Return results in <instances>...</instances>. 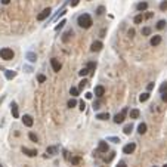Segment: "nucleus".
<instances>
[{"instance_id": "obj_1", "label": "nucleus", "mask_w": 167, "mask_h": 167, "mask_svg": "<svg viewBox=\"0 0 167 167\" xmlns=\"http://www.w3.org/2000/svg\"><path fill=\"white\" fill-rule=\"evenodd\" d=\"M77 24H79L81 28H90L93 21H92V16L89 14H81L79 18H77Z\"/></svg>"}, {"instance_id": "obj_2", "label": "nucleus", "mask_w": 167, "mask_h": 167, "mask_svg": "<svg viewBox=\"0 0 167 167\" xmlns=\"http://www.w3.org/2000/svg\"><path fill=\"white\" fill-rule=\"evenodd\" d=\"M15 53H14V50L9 49V47H3V49H0V58L5 59V61H10V59H14Z\"/></svg>"}, {"instance_id": "obj_3", "label": "nucleus", "mask_w": 167, "mask_h": 167, "mask_svg": "<svg viewBox=\"0 0 167 167\" xmlns=\"http://www.w3.org/2000/svg\"><path fill=\"white\" fill-rule=\"evenodd\" d=\"M126 115H127V108H123L120 114H115V117H114V123L121 124V123L126 120Z\"/></svg>"}, {"instance_id": "obj_4", "label": "nucleus", "mask_w": 167, "mask_h": 167, "mask_svg": "<svg viewBox=\"0 0 167 167\" xmlns=\"http://www.w3.org/2000/svg\"><path fill=\"white\" fill-rule=\"evenodd\" d=\"M50 12H52V9H50V8H46V9H43L42 12H40V14H38L37 15V19L38 21H44L49 15H50Z\"/></svg>"}, {"instance_id": "obj_5", "label": "nucleus", "mask_w": 167, "mask_h": 167, "mask_svg": "<svg viewBox=\"0 0 167 167\" xmlns=\"http://www.w3.org/2000/svg\"><path fill=\"white\" fill-rule=\"evenodd\" d=\"M50 65H52V68H53V71H55V73H59V71H61V68H62L61 62H58V59H56V58H52V59H50Z\"/></svg>"}, {"instance_id": "obj_6", "label": "nucleus", "mask_w": 167, "mask_h": 167, "mask_svg": "<svg viewBox=\"0 0 167 167\" xmlns=\"http://www.w3.org/2000/svg\"><path fill=\"white\" fill-rule=\"evenodd\" d=\"M58 152H59V148H58V146H49V148L46 149V155H44V157H53V155H56Z\"/></svg>"}, {"instance_id": "obj_7", "label": "nucleus", "mask_w": 167, "mask_h": 167, "mask_svg": "<svg viewBox=\"0 0 167 167\" xmlns=\"http://www.w3.org/2000/svg\"><path fill=\"white\" fill-rule=\"evenodd\" d=\"M22 123H24V126H27V127H31V126L34 124V120H33V117H31V115L25 114L24 117H22Z\"/></svg>"}, {"instance_id": "obj_8", "label": "nucleus", "mask_w": 167, "mask_h": 167, "mask_svg": "<svg viewBox=\"0 0 167 167\" xmlns=\"http://www.w3.org/2000/svg\"><path fill=\"white\" fill-rule=\"evenodd\" d=\"M110 148H108V144H107V140H99V144H98V152H107Z\"/></svg>"}, {"instance_id": "obj_9", "label": "nucleus", "mask_w": 167, "mask_h": 167, "mask_svg": "<svg viewBox=\"0 0 167 167\" xmlns=\"http://www.w3.org/2000/svg\"><path fill=\"white\" fill-rule=\"evenodd\" d=\"M135 148H136V145H135L133 142L127 144V145H124V148H123V154H132V152L135 151Z\"/></svg>"}, {"instance_id": "obj_10", "label": "nucleus", "mask_w": 167, "mask_h": 167, "mask_svg": "<svg viewBox=\"0 0 167 167\" xmlns=\"http://www.w3.org/2000/svg\"><path fill=\"white\" fill-rule=\"evenodd\" d=\"M10 111H12V115H14V118H18V117H19V110H18L16 102H12V104H10Z\"/></svg>"}, {"instance_id": "obj_11", "label": "nucleus", "mask_w": 167, "mask_h": 167, "mask_svg": "<svg viewBox=\"0 0 167 167\" xmlns=\"http://www.w3.org/2000/svg\"><path fill=\"white\" fill-rule=\"evenodd\" d=\"M102 47H104V44H102V42H93L92 43V46H90V50H92V52H99V50L102 49Z\"/></svg>"}, {"instance_id": "obj_12", "label": "nucleus", "mask_w": 167, "mask_h": 167, "mask_svg": "<svg viewBox=\"0 0 167 167\" xmlns=\"http://www.w3.org/2000/svg\"><path fill=\"white\" fill-rule=\"evenodd\" d=\"M22 152L27 157H36L37 155V151L36 149H30V148H25V146H22Z\"/></svg>"}, {"instance_id": "obj_13", "label": "nucleus", "mask_w": 167, "mask_h": 167, "mask_svg": "<svg viewBox=\"0 0 167 167\" xmlns=\"http://www.w3.org/2000/svg\"><path fill=\"white\" fill-rule=\"evenodd\" d=\"M73 34H74L73 30H67L65 33H64V36H62V42H64V43H68V42H70V38L73 37Z\"/></svg>"}, {"instance_id": "obj_14", "label": "nucleus", "mask_w": 167, "mask_h": 167, "mask_svg": "<svg viewBox=\"0 0 167 167\" xmlns=\"http://www.w3.org/2000/svg\"><path fill=\"white\" fill-rule=\"evenodd\" d=\"M161 43V36H154L151 37V40H149V44L151 46H158Z\"/></svg>"}, {"instance_id": "obj_15", "label": "nucleus", "mask_w": 167, "mask_h": 167, "mask_svg": "<svg viewBox=\"0 0 167 167\" xmlns=\"http://www.w3.org/2000/svg\"><path fill=\"white\" fill-rule=\"evenodd\" d=\"M95 95L98 96V98H102L105 95V89H104V86H96L95 87Z\"/></svg>"}, {"instance_id": "obj_16", "label": "nucleus", "mask_w": 167, "mask_h": 167, "mask_svg": "<svg viewBox=\"0 0 167 167\" xmlns=\"http://www.w3.org/2000/svg\"><path fill=\"white\" fill-rule=\"evenodd\" d=\"M25 58H27L30 62H36V61H37V55H36L34 52H31V50H30V52H27V53H25Z\"/></svg>"}, {"instance_id": "obj_17", "label": "nucleus", "mask_w": 167, "mask_h": 167, "mask_svg": "<svg viewBox=\"0 0 167 167\" xmlns=\"http://www.w3.org/2000/svg\"><path fill=\"white\" fill-rule=\"evenodd\" d=\"M136 9H138L139 12H145V10L148 9V3H146V2H140V3H138Z\"/></svg>"}, {"instance_id": "obj_18", "label": "nucleus", "mask_w": 167, "mask_h": 167, "mask_svg": "<svg viewBox=\"0 0 167 167\" xmlns=\"http://www.w3.org/2000/svg\"><path fill=\"white\" fill-rule=\"evenodd\" d=\"M5 75H6L8 80H12V79H15V77H16V73L10 71V70H5Z\"/></svg>"}, {"instance_id": "obj_19", "label": "nucleus", "mask_w": 167, "mask_h": 167, "mask_svg": "<svg viewBox=\"0 0 167 167\" xmlns=\"http://www.w3.org/2000/svg\"><path fill=\"white\" fill-rule=\"evenodd\" d=\"M96 118L101 120V121H105V120L110 118V114H108V112H99V114L96 115Z\"/></svg>"}, {"instance_id": "obj_20", "label": "nucleus", "mask_w": 167, "mask_h": 167, "mask_svg": "<svg viewBox=\"0 0 167 167\" xmlns=\"http://www.w3.org/2000/svg\"><path fill=\"white\" fill-rule=\"evenodd\" d=\"M138 132H139V135L146 133V124H145V123H140V124L138 126Z\"/></svg>"}, {"instance_id": "obj_21", "label": "nucleus", "mask_w": 167, "mask_h": 167, "mask_svg": "<svg viewBox=\"0 0 167 167\" xmlns=\"http://www.w3.org/2000/svg\"><path fill=\"white\" fill-rule=\"evenodd\" d=\"M139 115H140V112H139V110H130V118L132 120H135V118H139Z\"/></svg>"}, {"instance_id": "obj_22", "label": "nucleus", "mask_w": 167, "mask_h": 167, "mask_svg": "<svg viewBox=\"0 0 167 167\" xmlns=\"http://www.w3.org/2000/svg\"><path fill=\"white\" fill-rule=\"evenodd\" d=\"M132 130H133V124H127V126H124V129H123L124 135H130Z\"/></svg>"}, {"instance_id": "obj_23", "label": "nucleus", "mask_w": 167, "mask_h": 167, "mask_svg": "<svg viewBox=\"0 0 167 167\" xmlns=\"http://www.w3.org/2000/svg\"><path fill=\"white\" fill-rule=\"evenodd\" d=\"M107 142L118 144V142H120V138H117V136H108V138H107Z\"/></svg>"}, {"instance_id": "obj_24", "label": "nucleus", "mask_w": 167, "mask_h": 167, "mask_svg": "<svg viewBox=\"0 0 167 167\" xmlns=\"http://www.w3.org/2000/svg\"><path fill=\"white\" fill-rule=\"evenodd\" d=\"M86 67H87L89 73H92V71H95V68H96V62H89Z\"/></svg>"}, {"instance_id": "obj_25", "label": "nucleus", "mask_w": 167, "mask_h": 167, "mask_svg": "<svg viewBox=\"0 0 167 167\" xmlns=\"http://www.w3.org/2000/svg\"><path fill=\"white\" fill-rule=\"evenodd\" d=\"M79 92H80V90H79L77 87H71V89H70V93H71V96H73V98L79 96Z\"/></svg>"}, {"instance_id": "obj_26", "label": "nucleus", "mask_w": 167, "mask_h": 167, "mask_svg": "<svg viewBox=\"0 0 167 167\" xmlns=\"http://www.w3.org/2000/svg\"><path fill=\"white\" fill-rule=\"evenodd\" d=\"M148 99H149V93H148V92H145V93H142V95L139 96V101H140V102H145V101H148Z\"/></svg>"}, {"instance_id": "obj_27", "label": "nucleus", "mask_w": 167, "mask_h": 167, "mask_svg": "<svg viewBox=\"0 0 167 167\" xmlns=\"http://www.w3.org/2000/svg\"><path fill=\"white\" fill-rule=\"evenodd\" d=\"M67 24V21L65 19H62V21H59V24L56 25V27H55V31H59L61 28H64V25H65Z\"/></svg>"}, {"instance_id": "obj_28", "label": "nucleus", "mask_w": 167, "mask_h": 167, "mask_svg": "<svg viewBox=\"0 0 167 167\" xmlns=\"http://www.w3.org/2000/svg\"><path fill=\"white\" fill-rule=\"evenodd\" d=\"M142 21H144V15L142 14H139V15L135 16V24H140Z\"/></svg>"}, {"instance_id": "obj_29", "label": "nucleus", "mask_w": 167, "mask_h": 167, "mask_svg": "<svg viewBox=\"0 0 167 167\" xmlns=\"http://www.w3.org/2000/svg\"><path fill=\"white\" fill-rule=\"evenodd\" d=\"M87 83H89L87 80H81V81H80V84H79V87H77V89H79V90H83V89L87 86Z\"/></svg>"}, {"instance_id": "obj_30", "label": "nucleus", "mask_w": 167, "mask_h": 167, "mask_svg": "<svg viewBox=\"0 0 167 167\" xmlns=\"http://www.w3.org/2000/svg\"><path fill=\"white\" fill-rule=\"evenodd\" d=\"M160 10H163V12L167 10V0H163V2L160 3Z\"/></svg>"}, {"instance_id": "obj_31", "label": "nucleus", "mask_w": 167, "mask_h": 167, "mask_svg": "<svg viewBox=\"0 0 167 167\" xmlns=\"http://www.w3.org/2000/svg\"><path fill=\"white\" fill-rule=\"evenodd\" d=\"M104 12H105V8H104V6H99V8L96 9V15L101 16V15H104Z\"/></svg>"}, {"instance_id": "obj_32", "label": "nucleus", "mask_w": 167, "mask_h": 167, "mask_svg": "<svg viewBox=\"0 0 167 167\" xmlns=\"http://www.w3.org/2000/svg\"><path fill=\"white\" fill-rule=\"evenodd\" d=\"M164 27H166V21H164V19H161V21L157 22V28H158V30H163Z\"/></svg>"}, {"instance_id": "obj_33", "label": "nucleus", "mask_w": 167, "mask_h": 167, "mask_svg": "<svg viewBox=\"0 0 167 167\" xmlns=\"http://www.w3.org/2000/svg\"><path fill=\"white\" fill-rule=\"evenodd\" d=\"M79 74H80L81 77H84V75H87V74H90V73H89V70H87V67H84V68H81V70L79 71Z\"/></svg>"}, {"instance_id": "obj_34", "label": "nucleus", "mask_w": 167, "mask_h": 167, "mask_svg": "<svg viewBox=\"0 0 167 167\" xmlns=\"http://www.w3.org/2000/svg\"><path fill=\"white\" fill-rule=\"evenodd\" d=\"M80 161H81V158H80V157H73V158H71V164H74V166L80 164Z\"/></svg>"}, {"instance_id": "obj_35", "label": "nucleus", "mask_w": 167, "mask_h": 167, "mask_svg": "<svg viewBox=\"0 0 167 167\" xmlns=\"http://www.w3.org/2000/svg\"><path fill=\"white\" fill-rule=\"evenodd\" d=\"M28 138H30V139L33 140V142H38V136H37L36 133H33V132H31V133L28 135Z\"/></svg>"}, {"instance_id": "obj_36", "label": "nucleus", "mask_w": 167, "mask_h": 167, "mask_svg": "<svg viewBox=\"0 0 167 167\" xmlns=\"http://www.w3.org/2000/svg\"><path fill=\"white\" fill-rule=\"evenodd\" d=\"M151 34V28L149 27H144L142 28V36H149Z\"/></svg>"}, {"instance_id": "obj_37", "label": "nucleus", "mask_w": 167, "mask_h": 167, "mask_svg": "<svg viewBox=\"0 0 167 167\" xmlns=\"http://www.w3.org/2000/svg\"><path fill=\"white\" fill-rule=\"evenodd\" d=\"M75 105H77V101L75 99H70L68 101V108H74Z\"/></svg>"}, {"instance_id": "obj_38", "label": "nucleus", "mask_w": 167, "mask_h": 167, "mask_svg": "<svg viewBox=\"0 0 167 167\" xmlns=\"http://www.w3.org/2000/svg\"><path fill=\"white\" fill-rule=\"evenodd\" d=\"M37 81H38V83H44V81H46V75L40 74V75L37 77Z\"/></svg>"}, {"instance_id": "obj_39", "label": "nucleus", "mask_w": 167, "mask_h": 167, "mask_svg": "<svg viewBox=\"0 0 167 167\" xmlns=\"http://www.w3.org/2000/svg\"><path fill=\"white\" fill-rule=\"evenodd\" d=\"M79 105H80V111H84V110H86V102H84V101H80Z\"/></svg>"}, {"instance_id": "obj_40", "label": "nucleus", "mask_w": 167, "mask_h": 167, "mask_svg": "<svg viewBox=\"0 0 167 167\" xmlns=\"http://www.w3.org/2000/svg\"><path fill=\"white\" fill-rule=\"evenodd\" d=\"M99 108H101V102H99V101L93 102V110H95V111H98Z\"/></svg>"}, {"instance_id": "obj_41", "label": "nucleus", "mask_w": 167, "mask_h": 167, "mask_svg": "<svg viewBox=\"0 0 167 167\" xmlns=\"http://www.w3.org/2000/svg\"><path fill=\"white\" fill-rule=\"evenodd\" d=\"M167 90V83H163L161 86H160V93H163V92H166Z\"/></svg>"}, {"instance_id": "obj_42", "label": "nucleus", "mask_w": 167, "mask_h": 167, "mask_svg": "<svg viewBox=\"0 0 167 167\" xmlns=\"http://www.w3.org/2000/svg\"><path fill=\"white\" fill-rule=\"evenodd\" d=\"M68 3H70V5H71V6L74 8V6H77V5H79V3H80V0H70V2H68Z\"/></svg>"}, {"instance_id": "obj_43", "label": "nucleus", "mask_w": 167, "mask_h": 167, "mask_svg": "<svg viewBox=\"0 0 167 167\" xmlns=\"http://www.w3.org/2000/svg\"><path fill=\"white\" fill-rule=\"evenodd\" d=\"M161 99H163V102H166V104H167V90L161 93Z\"/></svg>"}, {"instance_id": "obj_44", "label": "nucleus", "mask_w": 167, "mask_h": 167, "mask_svg": "<svg viewBox=\"0 0 167 167\" xmlns=\"http://www.w3.org/2000/svg\"><path fill=\"white\" fill-rule=\"evenodd\" d=\"M154 16V14L152 12H148V14H145V16H144V19H151Z\"/></svg>"}, {"instance_id": "obj_45", "label": "nucleus", "mask_w": 167, "mask_h": 167, "mask_svg": "<svg viewBox=\"0 0 167 167\" xmlns=\"http://www.w3.org/2000/svg\"><path fill=\"white\" fill-rule=\"evenodd\" d=\"M24 70L27 71V73H31V71H33V68H31L30 65H24Z\"/></svg>"}, {"instance_id": "obj_46", "label": "nucleus", "mask_w": 167, "mask_h": 167, "mask_svg": "<svg viewBox=\"0 0 167 167\" xmlns=\"http://www.w3.org/2000/svg\"><path fill=\"white\" fill-rule=\"evenodd\" d=\"M154 89V83H148V86H146V90H152Z\"/></svg>"}, {"instance_id": "obj_47", "label": "nucleus", "mask_w": 167, "mask_h": 167, "mask_svg": "<svg viewBox=\"0 0 167 167\" xmlns=\"http://www.w3.org/2000/svg\"><path fill=\"white\" fill-rule=\"evenodd\" d=\"M92 98H93V95H92L90 92H87V93H86V99H92Z\"/></svg>"}, {"instance_id": "obj_48", "label": "nucleus", "mask_w": 167, "mask_h": 167, "mask_svg": "<svg viewBox=\"0 0 167 167\" xmlns=\"http://www.w3.org/2000/svg\"><path fill=\"white\" fill-rule=\"evenodd\" d=\"M117 167H127V166H126V163H124V161H120Z\"/></svg>"}, {"instance_id": "obj_49", "label": "nucleus", "mask_w": 167, "mask_h": 167, "mask_svg": "<svg viewBox=\"0 0 167 167\" xmlns=\"http://www.w3.org/2000/svg\"><path fill=\"white\" fill-rule=\"evenodd\" d=\"M2 3H3V5H9L10 0H2Z\"/></svg>"}, {"instance_id": "obj_50", "label": "nucleus", "mask_w": 167, "mask_h": 167, "mask_svg": "<svg viewBox=\"0 0 167 167\" xmlns=\"http://www.w3.org/2000/svg\"><path fill=\"white\" fill-rule=\"evenodd\" d=\"M133 34H135V31H133V30H129V36L133 37Z\"/></svg>"}, {"instance_id": "obj_51", "label": "nucleus", "mask_w": 167, "mask_h": 167, "mask_svg": "<svg viewBox=\"0 0 167 167\" xmlns=\"http://www.w3.org/2000/svg\"><path fill=\"white\" fill-rule=\"evenodd\" d=\"M3 101H5V95H3V96H0V104H2Z\"/></svg>"}, {"instance_id": "obj_52", "label": "nucleus", "mask_w": 167, "mask_h": 167, "mask_svg": "<svg viewBox=\"0 0 167 167\" xmlns=\"http://www.w3.org/2000/svg\"><path fill=\"white\" fill-rule=\"evenodd\" d=\"M164 167H167V164H164Z\"/></svg>"}, {"instance_id": "obj_53", "label": "nucleus", "mask_w": 167, "mask_h": 167, "mask_svg": "<svg viewBox=\"0 0 167 167\" xmlns=\"http://www.w3.org/2000/svg\"><path fill=\"white\" fill-rule=\"evenodd\" d=\"M0 167H3V166H2V164H0Z\"/></svg>"}, {"instance_id": "obj_54", "label": "nucleus", "mask_w": 167, "mask_h": 167, "mask_svg": "<svg viewBox=\"0 0 167 167\" xmlns=\"http://www.w3.org/2000/svg\"><path fill=\"white\" fill-rule=\"evenodd\" d=\"M102 167H107V166H102Z\"/></svg>"}, {"instance_id": "obj_55", "label": "nucleus", "mask_w": 167, "mask_h": 167, "mask_svg": "<svg viewBox=\"0 0 167 167\" xmlns=\"http://www.w3.org/2000/svg\"><path fill=\"white\" fill-rule=\"evenodd\" d=\"M89 2H90V0H89Z\"/></svg>"}, {"instance_id": "obj_56", "label": "nucleus", "mask_w": 167, "mask_h": 167, "mask_svg": "<svg viewBox=\"0 0 167 167\" xmlns=\"http://www.w3.org/2000/svg\"><path fill=\"white\" fill-rule=\"evenodd\" d=\"M154 167H155V166H154Z\"/></svg>"}]
</instances>
